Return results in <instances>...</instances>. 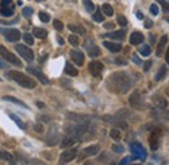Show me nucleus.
I'll list each match as a JSON object with an SVG mask.
<instances>
[{"mask_svg":"<svg viewBox=\"0 0 169 165\" xmlns=\"http://www.w3.org/2000/svg\"><path fill=\"white\" fill-rule=\"evenodd\" d=\"M139 53H141L142 56H150V53H151V47H150L148 44H144L142 46L141 48H139Z\"/></svg>","mask_w":169,"mask_h":165,"instance_id":"29","label":"nucleus"},{"mask_svg":"<svg viewBox=\"0 0 169 165\" xmlns=\"http://www.w3.org/2000/svg\"><path fill=\"white\" fill-rule=\"evenodd\" d=\"M26 70H27L29 73H31V74L35 75L37 78L39 79L43 85H48V83H50V81H48V78H47V77H46L44 74H43V73H42L39 69H37V68H33V66H29Z\"/></svg>","mask_w":169,"mask_h":165,"instance_id":"13","label":"nucleus"},{"mask_svg":"<svg viewBox=\"0 0 169 165\" xmlns=\"http://www.w3.org/2000/svg\"><path fill=\"white\" fill-rule=\"evenodd\" d=\"M37 2H44V0H37Z\"/></svg>","mask_w":169,"mask_h":165,"instance_id":"57","label":"nucleus"},{"mask_svg":"<svg viewBox=\"0 0 169 165\" xmlns=\"http://www.w3.org/2000/svg\"><path fill=\"white\" fill-rule=\"evenodd\" d=\"M99 151H100L99 144H94V146H89V147H86L83 149V155H86V156H95Z\"/></svg>","mask_w":169,"mask_h":165,"instance_id":"18","label":"nucleus"},{"mask_svg":"<svg viewBox=\"0 0 169 165\" xmlns=\"http://www.w3.org/2000/svg\"><path fill=\"white\" fill-rule=\"evenodd\" d=\"M116 64H118V65H126L128 62H126V60H125L124 57H117V59H116Z\"/></svg>","mask_w":169,"mask_h":165,"instance_id":"45","label":"nucleus"},{"mask_svg":"<svg viewBox=\"0 0 169 165\" xmlns=\"http://www.w3.org/2000/svg\"><path fill=\"white\" fill-rule=\"evenodd\" d=\"M9 117H11L13 121H14V122H16L17 125H18V128H20V129H25V124H23L22 122V120H20V118H18L17 117V116H14V114H9Z\"/></svg>","mask_w":169,"mask_h":165,"instance_id":"31","label":"nucleus"},{"mask_svg":"<svg viewBox=\"0 0 169 165\" xmlns=\"http://www.w3.org/2000/svg\"><path fill=\"white\" fill-rule=\"evenodd\" d=\"M168 21H169V18H168Z\"/></svg>","mask_w":169,"mask_h":165,"instance_id":"60","label":"nucleus"},{"mask_svg":"<svg viewBox=\"0 0 169 165\" xmlns=\"http://www.w3.org/2000/svg\"><path fill=\"white\" fill-rule=\"evenodd\" d=\"M137 17H138V18H143V16H142V13H137Z\"/></svg>","mask_w":169,"mask_h":165,"instance_id":"54","label":"nucleus"},{"mask_svg":"<svg viewBox=\"0 0 169 165\" xmlns=\"http://www.w3.org/2000/svg\"><path fill=\"white\" fill-rule=\"evenodd\" d=\"M3 99H4V100H8V101H12V103H16V104H18V105H21V107H25V108H26V104L23 103L22 100H20V99L12 98V96H3Z\"/></svg>","mask_w":169,"mask_h":165,"instance_id":"27","label":"nucleus"},{"mask_svg":"<svg viewBox=\"0 0 169 165\" xmlns=\"http://www.w3.org/2000/svg\"><path fill=\"white\" fill-rule=\"evenodd\" d=\"M0 68H4V62L2 60H0Z\"/></svg>","mask_w":169,"mask_h":165,"instance_id":"55","label":"nucleus"},{"mask_svg":"<svg viewBox=\"0 0 169 165\" xmlns=\"http://www.w3.org/2000/svg\"><path fill=\"white\" fill-rule=\"evenodd\" d=\"M103 62L100 61H91L89 64V72L93 74L94 77H99L100 73L103 72Z\"/></svg>","mask_w":169,"mask_h":165,"instance_id":"10","label":"nucleus"},{"mask_svg":"<svg viewBox=\"0 0 169 165\" xmlns=\"http://www.w3.org/2000/svg\"><path fill=\"white\" fill-rule=\"evenodd\" d=\"M109 135H111V138L114 139V140H120V139H121V133H120V130H117V129H112V130H111Z\"/></svg>","mask_w":169,"mask_h":165,"instance_id":"30","label":"nucleus"},{"mask_svg":"<svg viewBox=\"0 0 169 165\" xmlns=\"http://www.w3.org/2000/svg\"><path fill=\"white\" fill-rule=\"evenodd\" d=\"M129 40H130V44L138 46V44H141V43L144 40V37H143L142 33L134 31V33H132V35H130V39Z\"/></svg>","mask_w":169,"mask_h":165,"instance_id":"14","label":"nucleus"},{"mask_svg":"<svg viewBox=\"0 0 169 165\" xmlns=\"http://www.w3.org/2000/svg\"><path fill=\"white\" fill-rule=\"evenodd\" d=\"M34 130H35L37 133H43L44 128H43V125H42V124H35V125H34Z\"/></svg>","mask_w":169,"mask_h":165,"instance_id":"44","label":"nucleus"},{"mask_svg":"<svg viewBox=\"0 0 169 165\" xmlns=\"http://www.w3.org/2000/svg\"><path fill=\"white\" fill-rule=\"evenodd\" d=\"M8 77L11 79H13L16 83H18L20 86L25 87V89H34L37 86V82L33 78H30L29 75L23 74L21 72H16V70H11L8 73Z\"/></svg>","mask_w":169,"mask_h":165,"instance_id":"2","label":"nucleus"},{"mask_svg":"<svg viewBox=\"0 0 169 165\" xmlns=\"http://www.w3.org/2000/svg\"><path fill=\"white\" fill-rule=\"evenodd\" d=\"M54 27L56 29V30L61 31V30H62V27H64V25H62V22H61V21L55 20V21H54Z\"/></svg>","mask_w":169,"mask_h":165,"instance_id":"41","label":"nucleus"},{"mask_svg":"<svg viewBox=\"0 0 169 165\" xmlns=\"http://www.w3.org/2000/svg\"><path fill=\"white\" fill-rule=\"evenodd\" d=\"M129 161H130V157H125V159H122L121 161H120V164H118V165H126Z\"/></svg>","mask_w":169,"mask_h":165,"instance_id":"49","label":"nucleus"},{"mask_svg":"<svg viewBox=\"0 0 169 165\" xmlns=\"http://www.w3.org/2000/svg\"><path fill=\"white\" fill-rule=\"evenodd\" d=\"M165 61H167L168 64H169V48H168V50H167V52H165Z\"/></svg>","mask_w":169,"mask_h":165,"instance_id":"51","label":"nucleus"},{"mask_svg":"<svg viewBox=\"0 0 169 165\" xmlns=\"http://www.w3.org/2000/svg\"><path fill=\"white\" fill-rule=\"evenodd\" d=\"M130 151H132L133 153V157L134 159H141V160H144L147 157V152L146 149H144V147L138 143V142H133L132 144H130Z\"/></svg>","mask_w":169,"mask_h":165,"instance_id":"6","label":"nucleus"},{"mask_svg":"<svg viewBox=\"0 0 169 165\" xmlns=\"http://www.w3.org/2000/svg\"><path fill=\"white\" fill-rule=\"evenodd\" d=\"M167 73H168V68L165 65H161L160 69H159V72L156 73V75H155V81H161L164 77L167 75Z\"/></svg>","mask_w":169,"mask_h":165,"instance_id":"21","label":"nucleus"},{"mask_svg":"<svg viewBox=\"0 0 169 165\" xmlns=\"http://www.w3.org/2000/svg\"><path fill=\"white\" fill-rule=\"evenodd\" d=\"M161 137H163V132L160 129H155L151 132L150 138H148V143H150V148L152 151H156L159 148V146L161 143Z\"/></svg>","mask_w":169,"mask_h":165,"instance_id":"4","label":"nucleus"},{"mask_svg":"<svg viewBox=\"0 0 169 165\" xmlns=\"http://www.w3.org/2000/svg\"><path fill=\"white\" fill-rule=\"evenodd\" d=\"M112 149H113L116 153H121V152H124V147H122V146H120V144H113V146H112Z\"/></svg>","mask_w":169,"mask_h":165,"instance_id":"42","label":"nucleus"},{"mask_svg":"<svg viewBox=\"0 0 169 165\" xmlns=\"http://www.w3.org/2000/svg\"><path fill=\"white\" fill-rule=\"evenodd\" d=\"M156 2L161 5L164 12H169V3L167 2V0H156Z\"/></svg>","mask_w":169,"mask_h":165,"instance_id":"36","label":"nucleus"},{"mask_svg":"<svg viewBox=\"0 0 169 165\" xmlns=\"http://www.w3.org/2000/svg\"><path fill=\"white\" fill-rule=\"evenodd\" d=\"M151 65H152V61L151 60H148V61H146V64H144V68H143V70L144 72H147L150 68H151Z\"/></svg>","mask_w":169,"mask_h":165,"instance_id":"48","label":"nucleus"},{"mask_svg":"<svg viewBox=\"0 0 169 165\" xmlns=\"http://www.w3.org/2000/svg\"><path fill=\"white\" fill-rule=\"evenodd\" d=\"M153 101L160 107V108H163V109H165L167 107H168V101L163 98V96H156V98H153Z\"/></svg>","mask_w":169,"mask_h":165,"instance_id":"24","label":"nucleus"},{"mask_svg":"<svg viewBox=\"0 0 169 165\" xmlns=\"http://www.w3.org/2000/svg\"><path fill=\"white\" fill-rule=\"evenodd\" d=\"M133 165H141V164H133Z\"/></svg>","mask_w":169,"mask_h":165,"instance_id":"58","label":"nucleus"},{"mask_svg":"<svg viewBox=\"0 0 169 165\" xmlns=\"http://www.w3.org/2000/svg\"><path fill=\"white\" fill-rule=\"evenodd\" d=\"M65 73H66L68 75L76 77L77 74H78V70H77V68H74L73 65L70 64V62H68V64L65 65Z\"/></svg>","mask_w":169,"mask_h":165,"instance_id":"23","label":"nucleus"},{"mask_svg":"<svg viewBox=\"0 0 169 165\" xmlns=\"http://www.w3.org/2000/svg\"><path fill=\"white\" fill-rule=\"evenodd\" d=\"M152 25H153V22L151 20H146V21H144V27H146V29H151Z\"/></svg>","mask_w":169,"mask_h":165,"instance_id":"47","label":"nucleus"},{"mask_svg":"<svg viewBox=\"0 0 169 165\" xmlns=\"http://www.w3.org/2000/svg\"><path fill=\"white\" fill-rule=\"evenodd\" d=\"M16 51L20 53V56H22L26 61H33L34 60V52L29 47L23 44H16Z\"/></svg>","mask_w":169,"mask_h":165,"instance_id":"8","label":"nucleus"},{"mask_svg":"<svg viewBox=\"0 0 169 165\" xmlns=\"http://www.w3.org/2000/svg\"><path fill=\"white\" fill-rule=\"evenodd\" d=\"M70 59L74 64L81 66V65H83V62H85V55H83V52L73 50V51H70Z\"/></svg>","mask_w":169,"mask_h":165,"instance_id":"11","label":"nucleus"},{"mask_svg":"<svg viewBox=\"0 0 169 165\" xmlns=\"http://www.w3.org/2000/svg\"><path fill=\"white\" fill-rule=\"evenodd\" d=\"M150 12H151L153 16H157L159 14V7L156 5V4H151V5H150Z\"/></svg>","mask_w":169,"mask_h":165,"instance_id":"40","label":"nucleus"},{"mask_svg":"<svg viewBox=\"0 0 169 165\" xmlns=\"http://www.w3.org/2000/svg\"><path fill=\"white\" fill-rule=\"evenodd\" d=\"M31 14H33V8H30V7H25V8L22 9V16H23V17L29 18V17H31Z\"/></svg>","mask_w":169,"mask_h":165,"instance_id":"35","label":"nucleus"},{"mask_svg":"<svg viewBox=\"0 0 169 165\" xmlns=\"http://www.w3.org/2000/svg\"><path fill=\"white\" fill-rule=\"evenodd\" d=\"M129 103L135 109H143V100H142V96L139 94V91H134V93L130 95Z\"/></svg>","mask_w":169,"mask_h":165,"instance_id":"9","label":"nucleus"},{"mask_svg":"<svg viewBox=\"0 0 169 165\" xmlns=\"http://www.w3.org/2000/svg\"><path fill=\"white\" fill-rule=\"evenodd\" d=\"M132 85L133 78L126 72H116L113 74H111L105 81L107 89L113 94H126Z\"/></svg>","mask_w":169,"mask_h":165,"instance_id":"1","label":"nucleus"},{"mask_svg":"<svg viewBox=\"0 0 169 165\" xmlns=\"http://www.w3.org/2000/svg\"><path fill=\"white\" fill-rule=\"evenodd\" d=\"M83 4H85V8H86V11H87V12H93L95 9V5H94V3L91 2V0H83Z\"/></svg>","mask_w":169,"mask_h":165,"instance_id":"32","label":"nucleus"},{"mask_svg":"<svg viewBox=\"0 0 169 165\" xmlns=\"http://www.w3.org/2000/svg\"><path fill=\"white\" fill-rule=\"evenodd\" d=\"M104 27L105 29H113L114 25H113V23H104Z\"/></svg>","mask_w":169,"mask_h":165,"instance_id":"50","label":"nucleus"},{"mask_svg":"<svg viewBox=\"0 0 169 165\" xmlns=\"http://www.w3.org/2000/svg\"><path fill=\"white\" fill-rule=\"evenodd\" d=\"M89 55L91 57H96V56H99L100 55V48L98 46H93V47H90L89 48Z\"/></svg>","mask_w":169,"mask_h":165,"instance_id":"28","label":"nucleus"},{"mask_svg":"<svg viewBox=\"0 0 169 165\" xmlns=\"http://www.w3.org/2000/svg\"><path fill=\"white\" fill-rule=\"evenodd\" d=\"M38 107H39V108H43V107H44V105H43V103H42V101H38Z\"/></svg>","mask_w":169,"mask_h":165,"instance_id":"53","label":"nucleus"},{"mask_svg":"<svg viewBox=\"0 0 169 165\" xmlns=\"http://www.w3.org/2000/svg\"><path fill=\"white\" fill-rule=\"evenodd\" d=\"M57 42H59V44H60V46L64 44V40H62V38H60V37H57Z\"/></svg>","mask_w":169,"mask_h":165,"instance_id":"52","label":"nucleus"},{"mask_svg":"<svg viewBox=\"0 0 169 165\" xmlns=\"http://www.w3.org/2000/svg\"><path fill=\"white\" fill-rule=\"evenodd\" d=\"M33 34L37 38H40V39H43V38L47 37V30H44V29H42V27H34L33 29Z\"/></svg>","mask_w":169,"mask_h":165,"instance_id":"22","label":"nucleus"},{"mask_svg":"<svg viewBox=\"0 0 169 165\" xmlns=\"http://www.w3.org/2000/svg\"><path fill=\"white\" fill-rule=\"evenodd\" d=\"M132 59H133V61L135 62V64H137V65H139V64H142V61H141V59H139V57L137 56V55H135V53H134V55L132 56Z\"/></svg>","mask_w":169,"mask_h":165,"instance_id":"46","label":"nucleus"},{"mask_svg":"<svg viewBox=\"0 0 169 165\" xmlns=\"http://www.w3.org/2000/svg\"><path fill=\"white\" fill-rule=\"evenodd\" d=\"M85 165H94V164H91V163H86Z\"/></svg>","mask_w":169,"mask_h":165,"instance_id":"56","label":"nucleus"},{"mask_svg":"<svg viewBox=\"0 0 169 165\" xmlns=\"http://www.w3.org/2000/svg\"><path fill=\"white\" fill-rule=\"evenodd\" d=\"M0 55H2V57L4 60H5L7 62H9V64H12V65H16L17 68H20L22 66V62L20 61V59L14 55V53L12 52H9L8 50L4 46H0Z\"/></svg>","mask_w":169,"mask_h":165,"instance_id":"3","label":"nucleus"},{"mask_svg":"<svg viewBox=\"0 0 169 165\" xmlns=\"http://www.w3.org/2000/svg\"><path fill=\"white\" fill-rule=\"evenodd\" d=\"M167 2H169V0H167Z\"/></svg>","mask_w":169,"mask_h":165,"instance_id":"59","label":"nucleus"},{"mask_svg":"<svg viewBox=\"0 0 169 165\" xmlns=\"http://www.w3.org/2000/svg\"><path fill=\"white\" fill-rule=\"evenodd\" d=\"M68 29H69L70 31L76 33V34H79V35H83V34L86 33V30H85V27H83V26H81V25H76V23H69V25H68Z\"/></svg>","mask_w":169,"mask_h":165,"instance_id":"20","label":"nucleus"},{"mask_svg":"<svg viewBox=\"0 0 169 165\" xmlns=\"http://www.w3.org/2000/svg\"><path fill=\"white\" fill-rule=\"evenodd\" d=\"M39 18H40L42 22H48L51 17H50V14L46 13V12H39Z\"/></svg>","mask_w":169,"mask_h":165,"instance_id":"37","label":"nucleus"},{"mask_svg":"<svg viewBox=\"0 0 169 165\" xmlns=\"http://www.w3.org/2000/svg\"><path fill=\"white\" fill-rule=\"evenodd\" d=\"M77 140H78V138L76 137L74 134H68L66 137L64 138V140L61 142V147H64V148H66V147H69V146H73Z\"/></svg>","mask_w":169,"mask_h":165,"instance_id":"15","label":"nucleus"},{"mask_svg":"<svg viewBox=\"0 0 169 165\" xmlns=\"http://www.w3.org/2000/svg\"><path fill=\"white\" fill-rule=\"evenodd\" d=\"M14 9H16V5L12 0H2L0 2V14H3L4 17H12L14 14Z\"/></svg>","mask_w":169,"mask_h":165,"instance_id":"5","label":"nucleus"},{"mask_svg":"<svg viewBox=\"0 0 169 165\" xmlns=\"http://www.w3.org/2000/svg\"><path fill=\"white\" fill-rule=\"evenodd\" d=\"M167 43H168V37L167 35H163L160 38V42H159V44H157V48H156V55L157 56H161L164 52V50H165V46H167Z\"/></svg>","mask_w":169,"mask_h":165,"instance_id":"16","label":"nucleus"},{"mask_svg":"<svg viewBox=\"0 0 169 165\" xmlns=\"http://www.w3.org/2000/svg\"><path fill=\"white\" fill-rule=\"evenodd\" d=\"M77 157V149L76 148H72V149H68V151L62 152L61 156H60V161L61 163H70Z\"/></svg>","mask_w":169,"mask_h":165,"instance_id":"12","label":"nucleus"},{"mask_svg":"<svg viewBox=\"0 0 169 165\" xmlns=\"http://www.w3.org/2000/svg\"><path fill=\"white\" fill-rule=\"evenodd\" d=\"M29 165H46V164L38 159H31L30 161H29Z\"/></svg>","mask_w":169,"mask_h":165,"instance_id":"43","label":"nucleus"},{"mask_svg":"<svg viewBox=\"0 0 169 165\" xmlns=\"http://www.w3.org/2000/svg\"><path fill=\"white\" fill-rule=\"evenodd\" d=\"M0 33H2V35L5 38L8 42H17L18 39L21 38V33L20 30H17V29H0Z\"/></svg>","mask_w":169,"mask_h":165,"instance_id":"7","label":"nucleus"},{"mask_svg":"<svg viewBox=\"0 0 169 165\" xmlns=\"http://www.w3.org/2000/svg\"><path fill=\"white\" fill-rule=\"evenodd\" d=\"M0 160H5V161L13 163V156L7 151H0Z\"/></svg>","mask_w":169,"mask_h":165,"instance_id":"26","label":"nucleus"},{"mask_svg":"<svg viewBox=\"0 0 169 165\" xmlns=\"http://www.w3.org/2000/svg\"><path fill=\"white\" fill-rule=\"evenodd\" d=\"M68 40H69V43L72 46H78L79 44V39H78V37H77V35H69Z\"/></svg>","mask_w":169,"mask_h":165,"instance_id":"34","label":"nucleus"},{"mask_svg":"<svg viewBox=\"0 0 169 165\" xmlns=\"http://www.w3.org/2000/svg\"><path fill=\"white\" fill-rule=\"evenodd\" d=\"M93 18H94V21H96V22H103V21H104L103 13H101L100 11H96V12L93 14Z\"/></svg>","mask_w":169,"mask_h":165,"instance_id":"33","label":"nucleus"},{"mask_svg":"<svg viewBox=\"0 0 169 165\" xmlns=\"http://www.w3.org/2000/svg\"><path fill=\"white\" fill-rule=\"evenodd\" d=\"M23 40L26 42V44L31 46L33 43H34V38H33V37H31V35H30V34H29V33H26L25 35H23Z\"/></svg>","mask_w":169,"mask_h":165,"instance_id":"38","label":"nucleus"},{"mask_svg":"<svg viewBox=\"0 0 169 165\" xmlns=\"http://www.w3.org/2000/svg\"><path fill=\"white\" fill-rule=\"evenodd\" d=\"M101 11H103V13L105 14V16H113V8L109 5V4H103V7H101Z\"/></svg>","mask_w":169,"mask_h":165,"instance_id":"25","label":"nucleus"},{"mask_svg":"<svg viewBox=\"0 0 169 165\" xmlns=\"http://www.w3.org/2000/svg\"><path fill=\"white\" fill-rule=\"evenodd\" d=\"M104 47L107 48V50H109L111 52H113V53H116V52H120L121 51V44H118V43H114V42H108V40H105L104 43Z\"/></svg>","mask_w":169,"mask_h":165,"instance_id":"17","label":"nucleus"},{"mask_svg":"<svg viewBox=\"0 0 169 165\" xmlns=\"http://www.w3.org/2000/svg\"><path fill=\"white\" fill-rule=\"evenodd\" d=\"M105 37L111 38V39H116V40H122L125 38V31L124 30H117V31H112L105 34Z\"/></svg>","mask_w":169,"mask_h":165,"instance_id":"19","label":"nucleus"},{"mask_svg":"<svg viewBox=\"0 0 169 165\" xmlns=\"http://www.w3.org/2000/svg\"><path fill=\"white\" fill-rule=\"evenodd\" d=\"M117 22H118V25L120 26H126L128 25V20H126V17H124V16H120L117 17Z\"/></svg>","mask_w":169,"mask_h":165,"instance_id":"39","label":"nucleus"}]
</instances>
